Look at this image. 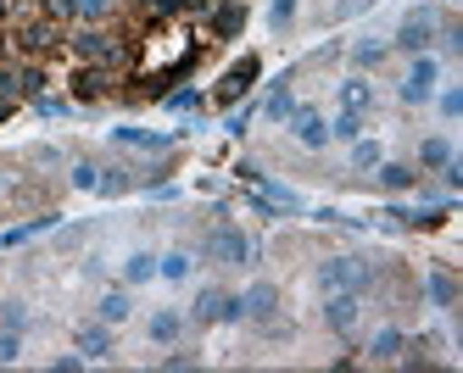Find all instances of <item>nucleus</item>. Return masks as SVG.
<instances>
[{
    "instance_id": "25",
    "label": "nucleus",
    "mask_w": 463,
    "mask_h": 373,
    "mask_svg": "<svg viewBox=\"0 0 463 373\" xmlns=\"http://www.w3.org/2000/svg\"><path fill=\"white\" fill-rule=\"evenodd\" d=\"M190 267H195V262H190V251H168V256H156V274L168 279V284H184V279H190Z\"/></svg>"
},
{
    "instance_id": "38",
    "label": "nucleus",
    "mask_w": 463,
    "mask_h": 373,
    "mask_svg": "<svg viewBox=\"0 0 463 373\" xmlns=\"http://www.w3.org/2000/svg\"><path fill=\"white\" fill-rule=\"evenodd\" d=\"M17 173H12V167H0V207H6V200H17Z\"/></svg>"
},
{
    "instance_id": "8",
    "label": "nucleus",
    "mask_w": 463,
    "mask_h": 373,
    "mask_svg": "<svg viewBox=\"0 0 463 373\" xmlns=\"http://www.w3.org/2000/svg\"><path fill=\"white\" fill-rule=\"evenodd\" d=\"M363 318V295L357 290H324V323L341 334V340H352V329Z\"/></svg>"
},
{
    "instance_id": "27",
    "label": "nucleus",
    "mask_w": 463,
    "mask_h": 373,
    "mask_svg": "<svg viewBox=\"0 0 463 373\" xmlns=\"http://www.w3.org/2000/svg\"><path fill=\"white\" fill-rule=\"evenodd\" d=\"M380 162H385V151L357 134V140H352V167H357V173H369V167H380Z\"/></svg>"
},
{
    "instance_id": "37",
    "label": "nucleus",
    "mask_w": 463,
    "mask_h": 373,
    "mask_svg": "<svg viewBox=\"0 0 463 373\" xmlns=\"http://www.w3.org/2000/svg\"><path fill=\"white\" fill-rule=\"evenodd\" d=\"M162 368H168V373H184V368H202V351H168V357H162Z\"/></svg>"
},
{
    "instance_id": "31",
    "label": "nucleus",
    "mask_w": 463,
    "mask_h": 373,
    "mask_svg": "<svg viewBox=\"0 0 463 373\" xmlns=\"http://www.w3.org/2000/svg\"><path fill=\"white\" fill-rule=\"evenodd\" d=\"M380 61H385V45H374V40L352 45V67H363V73H369V67H380Z\"/></svg>"
},
{
    "instance_id": "14",
    "label": "nucleus",
    "mask_w": 463,
    "mask_h": 373,
    "mask_svg": "<svg viewBox=\"0 0 463 373\" xmlns=\"http://www.w3.org/2000/svg\"><path fill=\"white\" fill-rule=\"evenodd\" d=\"M51 89V61H34V56H17V100H34Z\"/></svg>"
},
{
    "instance_id": "4",
    "label": "nucleus",
    "mask_w": 463,
    "mask_h": 373,
    "mask_svg": "<svg viewBox=\"0 0 463 373\" xmlns=\"http://www.w3.org/2000/svg\"><path fill=\"white\" fill-rule=\"evenodd\" d=\"M118 84H123V73H118V67H101V61H79L73 79H68V89H73L79 107H101V100L118 95Z\"/></svg>"
},
{
    "instance_id": "22",
    "label": "nucleus",
    "mask_w": 463,
    "mask_h": 373,
    "mask_svg": "<svg viewBox=\"0 0 463 373\" xmlns=\"http://www.w3.org/2000/svg\"><path fill=\"white\" fill-rule=\"evenodd\" d=\"M402 340H408L402 329H380L374 340H369V362H380V368H385V362H396V351H402Z\"/></svg>"
},
{
    "instance_id": "21",
    "label": "nucleus",
    "mask_w": 463,
    "mask_h": 373,
    "mask_svg": "<svg viewBox=\"0 0 463 373\" xmlns=\"http://www.w3.org/2000/svg\"><path fill=\"white\" fill-rule=\"evenodd\" d=\"M128 312H135V301H128V290H107L101 301H95V318H101V323H123Z\"/></svg>"
},
{
    "instance_id": "11",
    "label": "nucleus",
    "mask_w": 463,
    "mask_h": 373,
    "mask_svg": "<svg viewBox=\"0 0 463 373\" xmlns=\"http://www.w3.org/2000/svg\"><path fill=\"white\" fill-rule=\"evenodd\" d=\"M202 17L213 28V40H235V33L246 28V0H213Z\"/></svg>"
},
{
    "instance_id": "35",
    "label": "nucleus",
    "mask_w": 463,
    "mask_h": 373,
    "mask_svg": "<svg viewBox=\"0 0 463 373\" xmlns=\"http://www.w3.org/2000/svg\"><path fill=\"white\" fill-rule=\"evenodd\" d=\"M101 184V162H73V190H95Z\"/></svg>"
},
{
    "instance_id": "32",
    "label": "nucleus",
    "mask_w": 463,
    "mask_h": 373,
    "mask_svg": "<svg viewBox=\"0 0 463 373\" xmlns=\"http://www.w3.org/2000/svg\"><path fill=\"white\" fill-rule=\"evenodd\" d=\"M34 6L51 17V23H61V28H73L79 17H73V0H34Z\"/></svg>"
},
{
    "instance_id": "9",
    "label": "nucleus",
    "mask_w": 463,
    "mask_h": 373,
    "mask_svg": "<svg viewBox=\"0 0 463 373\" xmlns=\"http://www.w3.org/2000/svg\"><path fill=\"white\" fill-rule=\"evenodd\" d=\"M257 73H262V61H257V56H241V61L218 79L213 100H218V107H235V100H246V95H251V84H257Z\"/></svg>"
},
{
    "instance_id": "6",
    "label": "nucleus",
    "mask_w": 463,
    "mask_h": 373,
    "mask_svg": "<svg viewBox=\"0 0 463 373\" xmlns=\"http://www.w3.org/2000/svg\"><path fill=\"white\" fill-rule=\"evenodd\" d=\"M190 323H246V307H241V295H229L218 284H207L202 295H195V307H190Z\"/></svg>"
},
{
    "instance_id": "33",
    "label": "nucleus",
    "mask_w": 463,
    "mask_h": 373,
    "mask_svg": "<svg viewBox=\"0 0 463 373\" xmlns=\"http://www.w3.org/2000/svg\"><path fill=\"white\" fill-rule=\"evenodd\" d=\"M23 357V334L17 329H0V368H12Z\"/></svg>"
},
{
    "instance_id": "12",
    "label": "nucleus",
    "mask_w": 463,
    "mask_h": 373,
    "mask_svg": "<svg viewBox=\"0 0 463 373\" xmlns=\"http://www.w3.org/2000/svg\"><path fill=\"white\" fill-rule=\"evenodd\" d=\"M73 346H79V357L84 362H107L118 346H112V323H101V318H95V323H84L79 334H73Z\"/></svg>"
},
{
    "instance_id": "10",
    "label": "nucleus",
    "mask_w": 463,
    "mask_h": 373,
    "mask_svg": "<svg viewBox=\"0 0 463 373\" xmlns=\"http://www.w3.org/2000/svg\"><path fill=\"white\" fill-rule=\"evenodd\" d=\"M424 295H430V307H436V312H458V274H452V267L447 262H436V267H430V274H424Z\"/></svg>"
},
{
    "instance_id": "1",
    "label": "nucleus",
    "mask_w": 463,
    "mask_h": 373,
    "mask_svg": "<svg viewBox=\"0 0 463 373\" xmlns=\"http://www.w3.org/2000/svg\"><path fill=\"white\" fill-rule=\"evenodd\" d=\"M68 56L73 61H101V67H118V73H135L140 61V40L118 23H73L68 28Z\"/></svg>"
},
{
    "instance_id": "5",
    "label": "nucleus",
    "mask_w": 463,
    "mask_h": 373,
    "mask_svg": "<svg viewBox=\"0 0 463 373\" xmlns=\"http://www.w3.org/2000/svg\"><path fill=\"white\" fill-rule=\"evenodd\" d=\"M436 28H441V12H430V6H413L402 23H396V51H408V56H419V51H430L436 45Z\"/></svg>"
},
{
    "instance_id": "7",
    "label": "nucleus",
    "mask_w": 463,
    "mask_h": 373,
    "mask_svg": "<svg viewBox=\"0 0 463 373\" xmlns=\"http://www.w3.org/2000/svg\"><path fill=\"white\" fill-rule=\"evenodd\" d=\"M436 79H441V61L430 56V51H419V56H413V67L402 73V84H396V95H402V107H424V100L436 95Z\"/></svg>"
},
{
    "instance_id": "15",
    "label": "nucleus",
    "mask_w": 463,
    "mask_h": 373,
    "mask_svg": "<svg viewBox=\"0 0 463 373\" xmlns=\"http://www.w3.org/2000/svg\"><path fill=\"white\" fill-rule=\"evenodd\" d=\"M241 307H246V323H262V318H274L279 312V284H251L246 295H241Z\"/></svg>"
},
{
    "instance_id": "20",
    "label": "nucleus",
    "mask_w": 463,
    "mask_h": 373,
    "mask_svg": "<svg viewBox=\"0 0 463 373\" xmlns=\"http://www.w3.org/2000/svg\"><path fill=\"white\" fill-rule=\"evenodd\" d=\"M452 156H458V151H452V140H441V134H430V140L419 145V162H413V167H419V173H441V167H447Z\"/></svg>"
},
{
    "instance_id": "2",
    "label": "nucleus",
    "mask_w": 463,
    "mask_h": 373,
    "mask_svg": "<svg viewBox=\"0 0 463 373\" xmlns=\"http://www.w3.org/2000/svg\"><path fill=\"white\" fill-rule=\"evenodd\" d=\"M202 256H207L213 267H257L262 246H257V240H246V234L223 218V223H213V228L202 234Z\"/></svg>"
},
{
    "instance_id": "34",
    "label": "nucleus",
    "mask_w": 463,
    "mask_h": 373,
    "mask_svg": "<svg viewBox=\"0 0 463 373\" xmlns=\"http://www.w3.org/2000/svg\"><path fill=\"white\" fill-rule=\"evenodd\" d=\"M290 23H296V0H274V6H269V28L285 33Z\"/></svg>"
},
{
    "instance_id": "18",
    "label": "nucleus",
    "mask_w": 463,
    "mask_h": 373,
    "mask_svg": "<svg viewBox=\"0 0 463 373\" xmlns=\"http://www.w3.org/2000/svg\"><path fill=\"white\" fill-rule=\"evenodd\" d=\"M341 112H357V117H369V112H374V84L363 79V73L341 84Z\"/></svg>"
},
{
    "instance_id": "24",
    "label": "nucleus",
    "mask_w": 463,
    "mask_h": 373,
    "mask_svg": "<svg viewBox=\"0 0 463 373\" xmlns=\"http://www.w3.org/2000/svg\"><path fill=\"white\" fill-rule=\"evenodd\" d=\"M118 6L123 0H73V17L79 23H118Z\"/></svg>"
},
{
    "instance_id": "13",
    "label": "nucleus",
    "mask_w": 463,
    "mask_h": 373,
    "mask_svg": "<svg viewBox=\"0 0 463 373\" xmlns=\"http://www.w3.org/2000/svg\"><path fill=\"white\" fill-rule=\"evenodd\" d=\"M290 134H296V140H302L307 151H324V145H329V117H324V112H313V107H296Z\"/></svg>"
},
{
    "instance_id": "28",
    "label": "nucleus",
    "mask_w": 463,
    "mask_h": 373,
    "mask_svg": "<svg viewBox=\"0 0 463 373\" xmlns=\"http://www.w3.org/2000/svg\"><path fill=\"white\" fill-rule=\"evenodd\" d=\"M162 107H168V112H202L207 95L202 89H174V95H162Z\"/></svg>"
},
{
    "instance_id": "40",
    "label": "nucleus",
    "mask_w": 463,
    "mask_h": 373,
    "mask_svg": "<svg viewBox=\"0 0 463 373\" xmlns=\"http://www.w3.org/2000/svg\"><path fill=\"white\" fill-rule=\"evenodd\" d=\"M84 368V357L79 351H68V357H51V373H79Z\"/></svg>"
},
{
    "instance_id": "26",
    "label": "nucleus",
    "mask_w": 463,
    "mask_h": 373,
    "mask_svg": "<svg viewBox=\"0 0 463 373\" xmlns=\"http://www.w3.org/2000/svg\"><path fill=\"white\" fill-rule=\"evenodd\" d=\"M146 279H156V256L151 251H135L123 262V284H146Z\"/></svg>"
},
{
    "instance_id": "30",
    "label": "nucleus",
    "mask_w": 463,
    "mask_h": 373,
    "mask_svg": "<svg viewBox=\"0 0 463 373\" xmlns=\"http://www.w3.org/2000/svg\"><path fill=\"white\" fill-rule=\"evenodd\" d=\"M357 134H363V117H357V112H341L335 123H329V140H346V145H352Z\"/></svg>"
},
{
    "instance_id": "29",
    "label": "nucleus",
    "mask_w": 463,
    "mask_h": 373,
    "mask_svg": "<svg viewBox=\"0 0 463 373\" xmlns=\"http://www.w3.org/2000/svg\"><path fill=\"white\" fill-rule=\"evenodd\" d=\"M0 329H17V334H23V329H28V301H17V295L0 301Z\"/></svg>"
},
{
    "instance_id": "19",
    "label": "nucleus",
    "mask_w": 463,
    "mask_h": 373,
    "mask_svg": "<svg viewBox=\"0 0 463 373\" xmlns=\"http://www.w3.org/2000/svg\"><path fill=\"white\" fill-rule=\"evenodd\" d=\"M146 334H151L156 346H174V340H184V312H174V307H162V312H151Z\"/></svg>"
},
{
    "instance_id": "3",
    "label": "nucleus",
    "mask_w": 463,
    "mask_h": 373,
    "mask_svg": "<svg viewBox=\"0 0 463 373\" xmlns=\"http://www.w3.org/2000/svg\"><path fill=\"white\" fill-rule=\"evenodd\" d=\"M318 290H357V295H374V290H380V267L363 262V256H329V262H318Z\"/></svg>"
},
{
    "instance_id": "23",
    "label": "nucleus",
    "mask_w": 463,
    "mask_h": 373,
    "mask_svg": "<svg viewBox=\"0 0 463 373\" xmlns=\"http://www.w3.org/2000/svg\"><path fill=\"white\" fill-rule=\"evenodd\" d=\"M262 112H269V123H290V117H296V95H290V84H285V79L274 84V95H269V100H262Z\"/></svg>"
},
{
    "instance_id": "16",
    "label": "nucleus",
    "mask_w": 463,
    "mask_h": 373,
    "mask_svg": "<svg viewBox=\"0 0 463 373\" xmlns=\"http://www.w3.org/2000/svg\"><path fill=\"white\" fill-rule=\"evenodd\" d=\"M112 145L123 151H174V134H146V128H112Z\"/></svg>"
},
{
    "instance_id": "36",
    "label": "nucleus",
    "mask_w": 463,
    "mask_h": 373,
    "mask_svg": "<svg viewBox=\"0 0 463 373\" xmlns=\"http://www.w3.org/2000/svg\"><path fill=\"white\" fill-rule=\"evenodd\" d=\"M34 107H40L45 117H68V112H73V100H61V95H51V89H45V95H34Z\"/></svg>"
},
{
    "instance_id": "17",
    "label": "nucleus",
    "mask_w": 463,
    "mask_h": 373,
    "mask_svg": "<svg viewBox=\"0 0 463 373\" xmlns=\"http://www.w3.org/2000/svg\"><path fill=\"white\" fill-rule=\"evenodd\" d=\"M374 173H380V190H391V195L419 190V167H413V162H380Z\"/></svg>"
},
{
    "instance_id": "39",
    "label": "nucleus",
    "mask_w": 463,
    "mask_h": 373,
    "mask_svg": "<svg viewBox=\"0 0 463 373\" xmlns=\"http://www.w3.org/2000/svg\"><path fill=\"white\" fill-rule=\"evenodd\" d=\"M463 112V89H441V117H458Z\"/></svg>"
}]
</instances>
